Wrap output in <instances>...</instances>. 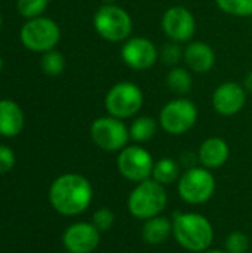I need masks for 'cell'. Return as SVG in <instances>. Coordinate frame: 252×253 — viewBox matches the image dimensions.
I'll return each instance as SVG.
<instances>
[{"label": "cell", "instance_id": "1", "mask_svg": "<svg viewBox=\"0 0 252 253\" xmlns=\"http://www.w3.org/2000/svg\"><path fill=\"white\" fill-rule=\"evenodd\" d=\"M94 190L88 178L79 173H65L58 176L49 188V202L52 208L65 216L83 213L92 202Z\"/></svg>", "mask_w": 252, "mask_h": 253}, {"label": "cell", "instance_id": "2", "mask_svg": "<svg viewBox=\"0 0 252 253\" xmlns=\"http://www.w3.org/2000/svg\"><path fill=\"white\" fill-rule=\"evenodd\" d=\"M172 236L186 251L202 253L208 251L214 240V228L209 219L201 213H177L172 221Z\"/></svg>", "mask_w": 252, "mask_h": 253}, {"label": "cell", "instance_id": "3", "mask_svg": "<svg viewBox=\"0 0 252 253\" xmlns=\"http://www.w3.org/2000/svg\"><path fill=\"white\" fill-rule=\"evenodd\" d=\"M168 205L165 185L154 179L138 182L128 197V211L137 219H150L159 216Z\"/></svg>", "mask_w": 252, "mask_h": 253}, {"label": "cell", "instance_id": "4", "mask_svg": "<svg viewBox=\"0 0 252 253\" xmlns=\"http://www.w3.org/2000/svg\"><path fill=\"white\" fill-rule=\"evenodd\" d=\"M94 28L110 43H120L131 37L134 21L129 12L116 3H104L94 15Z\"/></svg>", "mask_w": 252, "mask_h": 253}, {"label": "cell", "instance_id": "5", "mask_svg": "<svg viewBox=\"0 0 252 253\" xmlns=\"http://www.w3.org/2000/svg\"><path fill=\"white\" fill-rule=\"evenodd\" d=\"M21 43L25 49L37 53H45L56 47L61 39L59 25L48 16L27 19L19 31Z\"/></svg>", "mask_w": 252, "mask_h": 253}, {"label": "cell", "instance_id": "6", "mask_svg": "<svg viewBox=\"0 0 252 253\" xmlns=\"http://www.w3.org/2000/svg\"><path fill=\"white\" fill-rule=\"evenodd\" d=\"M144 104V93L132 82H119L113 84L104 98V107L108 116L116 119L134 117Z\"/></svg>", "mask_w": 252, "mask_h": 253}, {"label": "cell", "instance_id": "7", "mask_svg": "<svg viewBox=\"0 0 252 253\" xmlns=\"http://www.w3.org/2000/svg\"><path fill=\"white\" fill-rule=\"evenodd\" d=\"M198 107L187 98H175L166 102L159 114L160 127L169 135H184L198 122Z\"/></svg>", "mask_w": 252, "mask_h": 253}, {"label": "cell", "instance_id": "8", "mask_svg": "<svg viewBox=\"0 0 252 253\" xmlns=\"http://www.w3.org/2000/svg\"><path fill=\"white\" fill-rule=\"evenodd\" d=\"M215 193V178L206 168H189L178 179V194L190 205L206 203Z\"/></svg>", "mask_w": 252, "mask_h": 253}, {"label": "cell", "instance_id": "9", "mask_svg": "<svg viewBox=\"0 0 252 253\" xmlns=\"http://www.w3.org/2000/svg\"><path fill=\"white\" fill-rule=\"evenodd\" d=\"M91 139L102 151H120L123 150L131 136L126 125L113 116H102L91 125Z\"/></svg>", "mask_w": 252, "mask_h": 253}, {"label": "cell", "instance_id": "10", "mask_svg": "<svg viewBox=\"0 0 252 253\" xmlns=\"http://www.w3.org/2000/svg\"><path fill=\"white\" fill-rule=\"evenodd\" d=\"M154 168L151 154L141 145H126L119 151L117 170L123 178L132 182H143L150 179Z\"/></svg>", "mask_w": 252, "mask_h": 253}, {"label": "cell", "instance_id": "11", "mask_svg": "<svg viewBox=\"0 0 252 253\" xmlns=\"http://www.w3.org/2000/svg\"><path fill=\"white\" fill-rule=\"evenodd\" d=\"M120 58L129 68L144 71L157 62L159 49L147 37H129L120 47Z\"/></svg>", "mask_w": 252, "mask_h": 253}, {"label": "cell", "instance_id": "12", "mask_svg": "<svg viewBox=\"0 0 252 253\" xmlns=\"http://www.w3.org/2000/svg\"><path fill=\"white\" fill-rule=\"evenodd\" d=\"M162 30L172 42H190L196 31L195 15L184 6H171L162 16Z\"/></svg>", "mask_w": 252, "mask_h": 253}, {"label": "cell", "instance_id": "13", "mask_svg": "<svg viewBox=\"0 0 252 253\" xmlns=\"http://www.w3.org/2000/svg\"><path fill=\"white\" fill-rule=\"evenodd\" d=\"M247 93L244 84H239L238 82H224L212 92V107L220 116H236L245 107Z\"/></svg>", "mask_w": 252, "mask_h": 253}, {"label": "cell", "instance_id": "14", "mask_svg": "<svg viewBox=\"0 0 252 253\" xmlns=\"http://www.w3.org/2000/svg\"><path fill=\"white\" fill-rule=\"evenodd\" d=\"M100 239L101 233L92 222H76L65 230L62 243L70 253H91L98 248Z\"/></svg>", "mask_w": 252, "mask_h": 253}, {"label": "cell", "instance_id": "15", "mask_svg": "<svg viewBox=\"0 0 252 253\" xmlns=\"http://www.w3.org/2000/svg\"><path fill=\"white\" fill-rule=\"evenodd\" d=\"M183 59L189 70L198 74H205L215 65V52L205 42H190L184 47Z\"/></svg>", "mask_w": 252, "mask_h": 253}, {"label": "cell", "instance_id": "16", "mask_svg": "<svg viewBox=\"0 0 252 253\" xmlns=\"http://www.w3.org/2000/svg\"><path fill=\"white\" fill-rule=\"evenodd\" d=\"M230 156L229 144L220 136H211L205 139L198 151L199 163L206 169H218L227 163Z\"/></svg>", "mask_w": 252, "mask_h": 253}, {"label": "cell", "instance_id": "17", "mask_svg": "<svg viewBox=\"0 0 252 253\" xmlns=\"http://www.w3.org/2000/svg\"><path fill=\"white\" fill-rule=\"evenodd\" d=\"M25 117L18 102L12 99H0V135L13 138L24 129Z\"/></svg>", "mask_w": 252, "mask_h": 253}, {"label": "cell", "instance_id": "18", "mask_svg": "<svg viewBox=\"0 0 252 253\" xmlns=\"http://www.w3.org/2000/svg\"><path fill=\"white\" fill-rule=\"evenodd\" d=\"M172 234V222L165 216H154L144 222L143 227V239L146 243L151 246H157L165 243Z\"/></svg>", "mask_w": 252, "mask_h": 253}, {"label": "cell", "instance_id": "19", "mask_svg": "<svg viewBox=\"0 0 252 253\" xmlns=\"http://www.w3.org/2000/svg\"><path fill=\"white\" fill-rule=\"evenodd\" d=\"M151 178L162 185H171L180 179V165L171 157H163L154 162Z\"/></svg>", "mask_w": 252, "mask_h": 253}, {"label": "cell", "instance_id": "20", "mask_svg": "<svg viewBox=\"0 0 252 253\" xmlns=\"http://www.w3.org/2000/svg\"><path fill=\"white\" fill-rule=\"evenodd\" d=\"M166 84L169 90L178 96L187 95L193 87V79L187 68L184 67H172V70L166 76Z\"/></svg>", "mask_w": 252, "mask_h": 253}, {"label": "cell", "instance_id": "21", "mask_svg": "<svg viewBox=\"0 0 252 253\" xmlns=\"http://www.w3.org/2000/svg\"><path fill=\"white\" fill-rule=\"evenodd\" d=\"M157 132V122L151 116H140L129 126V136L132 141L141 144L150 141Z\"/></svg>", "mask_w": 252, "mask_h": 253}, {"label": "cell", "instance_id": "22", "mask_svg": "<svg viewBox=\"0 0 252 253\" xmlns=\"http://www.w3.org/2000/svg\"><path fill=\"white\" fill-rule=\"evenodd\" d=\"M40 68L46 76H50V77L61 76L64 73V70H65V58L56 49L45 52V53H42Z\"/></svg>", "mask_w": 252, "mask_h": 253}, {"label": "cell", "instance_id": "23", "mask_svg": "<svg viewBox=\"0 0 252 253\" xmlns=\"http://www.w3.org/2000/svg\"><path fill=\"white\" fill-rule=\"evenodd\" d=\"M215 3L227 15L238 18L252 16V0H215Z\"/></svg>", "mask_w": 252, "mask_h": 253}, {"label": "cell", "instance_id": "24", "mask_svg": "<svg viewBox=\"0 0 252 253\" xmlns=\"http://www.w3.org/2000/svg\"><path fill=\"white\" fill-rule=\"evenodd\" d=\"M50 0H16V9L25 19L42 16Z\"/></svg>", "mask_w": 252, "mask_h": 253}, {"label": "cell", "instance_id": "25", "mask_svg": "<svg viewBox=\"0 0 252 253\" xmlns=\"http://www.w3.org/2000/svg\"><path fill=\"white\" fill-rule=\"evenodd\" d=\"M184 55V49H181L180 43L177 42H168L162 46V49L159 50V58L162 59V62L165 65H171V67H177L178 62L181 61Z\"/></svg>", "mask_w": 252, "mask_h": 253}, {"label": "cell", "instance_id": "26", "mask_svg": "<svg viewBox=\"0 0 252 253\" xmlns=\"http://www.w3.org/2000/svg\"><path fill=\"white\" fill-rule=\"evenodd\" d=\"M226 252L227 253H248L250 251V239L247 234L241 231H233L226 239Z\"/></svg>", "mask_w": 252, "mask_h": 253}, {"label": "cell", "instance_id": "27", "mask_svg": "<svg viewBox=\"0 0 252 253\" xmlns=\"http://www.w3.org/2000/svg\"><path fill=\"white\" fill-rule=\"evenodd\" d=\"M92 224L100 233L108 231L114 224V213L108 208H100L92 216Z\"/></svg>", "mask_w": 252, "mask_h": 253}, {"label": "cell", "instance_id": "28", "mask_svg": "<svg viewBox=\"0 0 252 253\" xmlns=\"http://www.w3.org/2000/svg\"><path fill=\"white\" fill-rule=\"evenodd\" d=\"M15 166V153L7 145L0 144V175L7 173Z\"/></svg>", "mask_w": 252, "mask_h": 253}, {"label": "cell", "instance_id": "29", "mask_svg": "<svg viewBox=\"0 0 252 253\" xmlns=\"http://www.w3.org/2000/svg\"><path fill=\"white\" fill-rule=\"evenodd\" d=\"M244 87L248 93H252V70L247 73V76L244 79Z\"/></svg>", "mask_w": 252, "mask_h": 253}, {"label": "cell", "instance_id": "30", "mask_svg": "<svg viewBox=\"0 0 252 253\" xmlns=\"http://www.w3.org/2000/svg\"><path fill=\"white\" fill-rule=\"evenodd\" d=\"M202 253H227L226 251H205V252Z\"/></svg>", "mask_w": 252, "mask_h": 253}, {"label": "cell", "instance_id": "31", "mask_svg": "<svg viewBox=\"0 0 252 253\" xmlns=\"http://www.w3.org/2000/svg\"><path fill=\"white\" fill-rule=\"evenodd\" d=\"M104 3H116L117 0H102Z\"/></svg>", "mask_w": 252, "mask_h": 253}, {"label": "cell", "instance_id": "32", "mask_svg": "<svg viewBox=\"0 0 252 253\" xmlns=\"http://www.w3.org/2000/svg\"><path fill=\"white\" fill-rule=\"evenodd\" d=\"M1 68H3V58H1V55H0V71H1Z\"/></svg>", "mask_w": 252, "mask_h": 253}, {"label": "cell", "instance_id": "33", "mask_svg": "<svg viewBox=\"0 0 252 253\" xmlns=\"http://www.w3.org/2000/svg\"><path fill=\"white\" fill-rule=\"evenodd\" d=\"M1 24H3V18H1V12H0V28H1Z\"/></svg>", "mask_w": 252, "mask_h": 253}, {"label": "cell", "instance_id": "34", "mask_svg": "<svg viewBox=\"0 0 252 253\" xmlns=\"http://www.w3.org/2000/svg\"><path fill=\"white\" fill-rule=\"evenodd\" d=\"M248 253H252V252H248Z\"/></svg>", "mask_w": 252, "mask_h": 253}]
</instances>
